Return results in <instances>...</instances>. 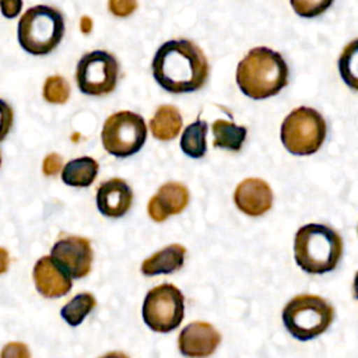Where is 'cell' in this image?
<instances>
[{
    "instance_id": "1",
    "label": "cell",
    "mask_w": 358,
    "mask_h": 358,
    "mask_svg": "<svg viewBox=\"0 0 358 358\" xmlns=\"http://www.w3.org/2000/svg\"><path fill=\"white\" fill-rule=\"evenodd\" d=\"M151 71L162 90L185 94L197 91L207 83L210 67L206 55L194 42L171 39L157 49Z\"/></svg>"
},
{
    "instance_id": "2",
    "label": "cell",
    "mask_w": 358,
    "mask_h": 358,
    "mask_svg": "<svg viewBox=\"0 0 358 358\" xmlns=\"http://www.w3.org/2000/svg\"><path fill=\"white\" fill-rule=\"evenodd\" d=\"M284 57L266 46L252 48L238 63L236 84L243 95L260 101L277 95L288 84Z\"/></svg>"
},
{
    "instance_id": "3",
    "label": "cell",
    "mask_w": 358,
    "mask_h": 358,
    "mask_svg": "<svg viewBox=\"0 0 358 358\" xmlns=\"http://www.w3.org/2000/svg\"><path fill=\"white\" fill-rule=\"evenodd\" d=\"M343 256V239L337 231L324 224L301 227L294 239V259L308 274L333 271Z\"/></svg>"
},
{
    "instance_id": "4",
    "label": "cell",
    "mask_w": 358,
    "mask_h": 358,
    "mask_svg": "<svg viewBox=\"0 0 358 358\" xmlns=\"http://www.w3.org/2000/svg\"><path fill=\"white\" fill-rule=\"evenodd\" d=\"M63 14L46 4L28 8L18 21L17 39L20 46L32 56H45L57 48L64 35Z\"/></svg>"
},
{
    "instance_id": "5",
    "label": "cell",
    "mask_w": 358,
    "mask_h": 358,
    "mask_svg": "<svg viewBox=\"0 0 358 358\" xmlns=\"http://www.w3.org/2000/svg\"><path fill=\"white\" fill-rule=\"evenodd\" d=\"M281 319L294 338L309 341L330 327L334 319V309L319 295L299 294L285 303Z\"/></svg>"
},
{
    "instance_id": "6",
    "label": "cell",
    "mask_w": 358,
    "mask_h": 358,
    "mask_svg": "<svg viewBox=\"0 0 358 358\" xmlns=\"http://www.w3.org/2000/svg\"><path fill=\"white\" fill-rule=\"evenodd\" d=\"M324 117L313 108L299 106L291 110L281 123L280 138L294 155H310L319 151L326 138Z\"/></svg>"
},
{
    "instance_id": "7",
    "label": "cell",
    "mask_w": 358,
    "mask_h": 358,
    "mask_svg": "<svg viewBox=\"0 0 358 358\" xmlns=\"http://www.w3.org/2000/svg\"><path fill=\"white\" fill-rule=\"evenodd\" d=\"M147 138V126L138 113L120 110L110 115L102 127L103 148L117 158L130 157L141 150Z\"/></svg>"
},
{
    "instance_id": "8",
    "label": "cell",
    "mask_w": 358,
    "mask_h": 358,
    "mask_svg": "<svg viewBox=\"0 0 358 358\" xmlns=\"http://www.w3.org/2000/svg\"><path fill=\"white\" fill-rule=\"evenodd\" d=\"M143 320L157 333L179 327L185 316V296L178 287L165 282L150 289L143 302Z\"/></svg>"
},
{
    "instance_id": "9",
    "label": "cell",
    "mask_w": 358,
    "mask_h": 358,
    "mask_svg": "<svg viewBox=\"0 0 358 358\" xmlns=\"http://www.w3.org/2000/svg\"><path fill=\"white\" fill-rule=\"evenodd\" d=\"M119 77V62L106 50L85 53L77 63L76 83L78 90L91 96L110 94Z\"/></svg>"
},
{
    "instance_id": "10",
    "label": "cell",
    "mask_w": 358,
    "mask_h": 358,
    "mask_svg": "<svg viewBox=\"0 0 358 358\" xmlns=\"http://www.w3.org/2000/svg\"><path fill=\"white\" fill-rule=\"evenodd\" d=\"M50 257L67 275L81 278L91 271L94 252L87 238L64 236L53 245Z\"/></svg>"
},
{
    "instance_id": "11",
    "label": "cell",
    "mask_w": 358,
    "mask_h": 358,
    "mask_svg": "<svg viewBox=\"0 0 358 358\" xmlns=\"http://www.w3.org/2000/svg\"><path fill=\"white\" fill-rule=\"evenodd\" d=\"M221 343L218 330L207 322H192L180 331L179 351L189 358H207Z\"/></svg>"
},
{
    "instance_id": "12",
    "label": "cell",
    "mask_w": 358,
    "mask_h": 358,
    "mask_svg": "<svg viewBox=\"0 0 358 358\" xmlns=\"http://www.w3.org/2000/svg\"><path fill=\"white\" fill-rule=\"evenodd\" d=\"M235 206L249 217H260L273 206V192L267 182L259 178L243 179L234 192Z\"/></svg>"
},
{
    "instance_id": "13",
    "label": "cell",
    "mask_w": 358,
    "mask_h": 358,
    "mask_svg": "<svg viewBox=\"0 0 358 358\" xmlns=\"http://www.w3.org/2000/svg\"><path fill=\"white\" fill-rule=\"evenodd\" d=\"M131 201L133 192L120 178L102 182L96 190V207L102 215L109 218L123 217L131 207Z\"/></svg>"
},
{
    "instance_id": "14",
    "label": "cell",
    "mask_w": 358,
    "mask_h": 358,
    "mask_svg": "<svg viewBox=\"0 0 358 358\" xmlns=\"http://www.w3.org/2000/svg\"><path fill=\"white\" fill-rule=\"evenodd\" d=\"M189 204V190L179 182H166L148 201V215L155 222L165 221L169 215L182 213Z\"/></svg>"
},
{
    "instance_id": "15",
    "label": "cell",
    "mask_w": 358,
    "mask_h": 358,
    "mask_svg": "<svg viewBox=\"0 0 358 358\" xmlns=\"http://www.w3.org/2000/svg\"><path fill=\"white\" fill-rule=\"evenodd\" d=\"M32 275L36 291L46 298H59L71 289V277L50 256H43L35 263Z\"/></svg>"
},
{
    "instance_id": "16",
    "label": "cell",
    "mask_w": 358,
    "mask_h": 358,
    "mask_svg": "<svg viewBox=\"0 0 358 358\" xmlns=\"http://www.w3.org/2000/svg\"><path fill=\"white\" fill-rule=\"evenodd\" d=\"M185 255L186 249L182 245H168L143 262L141 273L144 275H158L178 271L185 263Z\"/></svg>"
},
{
    "instance_id": "17",
    "label": "cell",
    "mask_w": 358,
    "mask_h": 358,
    "mask_svg": "<svg viewBox=\"0 0 358 358\" xmlns=\"http://www.w3.org/2000/svg\"><path fill=\"white\" fill-rule=\"evenodd\" d=\"M150 129L157 140L169 141L175 138L182 129V116L179 109L173 105L159 106L150 120Z\"/></svg>"
},
{
    "instance_id": "18",
    "label": "cell",
    "mask_w": 358,
    "mask_h": 358,
    "mask_svg": "<svg viewBox=\"0 0 358 358\" xmlns=\"http://www.w3.org/2000/svg\"><path fill=\"white\" fill-rule=\"evenodd\" d=\"M99 165L91 157H80L69 161L62 171V180L67 186L87 187L90 186L96 175Z\"/></svg>"
},
{
    "instance_id": "19",
    "label": "cell",
    "mask_w": 358,
    "mask_h": 358,
    "mask_svg": "<svg viewBox=\"0 0 358 358\" xmlns=\"http://www.w3.org/2000/svg\"><path fill=\"white\" fill-rule=\"evenodd\" d=\"M213 145L229 151H239L246 140L248 130L245 126H238L234 122L217 119L213 123Z\"/></svg>"
},
{
    "instance_id": "20",
    "label": "cell",
    "mask_w": 358,
    "mask_h": 358,
    "mask_svg": "<svg viewBox=\"0 0 358 358\" xmlns=\"http://www.w3.org/2000/svg\"><path fill=\"white\" fill-rule=\"evenodd\" d=\"M207 122L197 119L185 127L180 137V148L190 158H201L207 152Z\"/></svg>"
},
{
    "instance_id": "21",
    "label": "cell",
    "mask_w": 358,
    "mask_h": 358,
    "mask_svg": "<svg viewBox=\"0 0 358 358\" xmlns=\"http://www.w3.org/2000/svg\"><path fill=\"white\" fill-rule=\"evenodd\" d=\"M341 80L354 91H358V38L348 42L337 62Z\"/></svg>"
},
{
    "instance_id": "22",
    "label": "cell",
    "mask_w": 358,
    "mask_h": 358,
    "mask_svg": "<svg viewBox=\"0 0 358 358\" xmlns=\"http://www.w3.org/2000/svg\"><path fill=\"white\" fill-rule=\"evenodd\" d=\"M95 305L96 301L91 292H80L60 309V315L70 326H78L92 312Z\"/></svg>"
},
{
    "instance_id": "23",
    "label": "cell",
    "mask_w": 358,
    "mask_h": 358,
    "mask_svg": "<svg viewBox=\"0 0 358 358\" xmlns=\"http://www.w3.org/2000/svg\"><path fill=\"white\" fill-rule=\"evenodd\" d=\"M42 95L49 103H64L70 96V85L62 76H50L45 80Z\"/></svg>"
},
{
    "instance_id": "24",
    "label": "cell",
    "mask_w": 358,
    "mask_h": 358,
    "mask_svg": "<svg viewBox=\"0 0 358 358\" xmlns=\"http://www.w3.org/2000/svg\"><path fill=\"white\" fill-rule=\"evenodd\" d=\"M334 0H289L292 10L303 18H313L323 14Z\"/></svg>"
},
{
    "instance_id": "25",
    "label": "cell",
    "mask_w": 358,
    "mask_h": 358,
    "mask_svg": "<svg viewBox=\"0 0 358 358\" xmlns=\"http://www.w3.org/2000/svg\"><path fill=\"white\" fill-rule=\"evenodd\" d=\"M14 122V112L8 102L0 98V141L6 138L10 133Z\"/></svg>"
},
{
    "instance_id": "26",
    "label": "cell",
    "mask_w": 358,
    "mask_h": 358,
    "mask_svg": "<svg viewBox=\"0 0 358 358\" xmlns=\"http://www.w3.org/2000/svg\"><path fill=\"white\" fill-rule=\"evenodd\" d=\"M108 8L115 17H129L137 8V0H109Z\"/></svg>"
},
{
    "instance_id": "27",
    "label": "cell",
    "mask_w": 358,
    "mask_h": 358,
    "mask_svg": "<svg viewBox=\"0 0 358 358\" xmlns=\"http://www.w3.org/2000/svg\"><path fill=\"white\" fill-rule=\"evenodd\" d=\"M0 358H31V352L24 343L13 341L3 347Z\"/></svg>"
},
{
    "instance_id": "28",
    "label": "cell",
    "mask_w": 358,
    "mask_h": 358,
    "mask_svg": "<svg viewBox=\"0 0 358 358\" xmlns=\"http://www.w3.org/2000/svg\"><path fill=\"white\" fill-rule=\"evenodd\" d=\"M0 10L3 17L15 18L22 10V0H0Z\"/></svg>"
},
{
    "instance_id": "29",
    "label": "cell",
    "mask_w": 358,
    "mask_h": 358,
    "mask_svg": "<svg viewBox=\"0 0 358 358\" xmlns=\"http://www.w3.org/2000/svg\"><path fill=\"white\" fill-rule=\"evenodd\" d=\"M43 173L45 175H55L62 169V157L56 152H52L49 155H46V158L43 159Z\"/></svg>"
},
{
    "instance_id": "30",
    "label": "cell",
    "mask_w": 358,
    "mask_h": 358,
    "mask_svg": "<svg viewBox=\"0 0 358 358\" xmlns=\"http://www.w3.org/2000/svg\"><path fill=\"white\" fill-rule=\"evenodd\" d=\"M8 264H10L8 252L4 248H0V274L6 273L8 270Z\"/></svg>"
},
{
    "instance_id": "31",
    "label": "cell",
    "mask_w": 358,
    "mask_h": 358,
    "mask_svg": "<svg viewBox=\"0 0 358 358\" xmlns=\"http://www.w3.org/2000/svg\"><path fill=\"white\" fill-rule=\"evenodd\" d=\"M99 358H129V357L124 352H120V351H110V352H106L105 355H102Z\"/></svg>"
},
{
    "instance_id": "32",
    "label": "cell",
    "mask_w": 358,
    "mask_h": 358,
    "mask_svg": "<svg viewBox=\"0 0 358 358\" xmlns=\"http://www.w3.org/2000/svg\"><path fill=\"white\" fill-rule=\"evenodd\" d=\"M352 291H354V298H355V299H358V271L355 273V277H354Z\"/></svg>"
},
{
    "instance_id": "33",
    "label": "cell",
    "mask_w": 358,
    "mask_h": 358,
    "mask_svg": "<svg viewBox=\"0 0 358 358\" xmlns=\"http://www.w3.org/2000/svg\"><path fill=\"white\" fill-rule=\"evenodd\" d=\"M0 165H1V155H0Z\"/></svg>"
}]
</instances>
